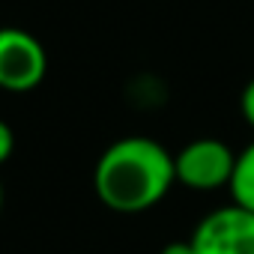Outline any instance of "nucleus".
Masks as SVG:
<instances>
[{"mask_svg":"<svg viewBox=\"0 0 254 254\" xmlns=\"http://www.w3.org/2000/svg\"><path fill=\"white\" fill-rule=\"evenodd\" d=\"M174 186V153L147 135L117 138L102 150L93 168V191L99 203L120 215L150 212Z\"/></svg>","mask_w":254,"mask_h":254,"instance_id":"nucleus-1","label":"nucleus"},{"mask_svg":"<svg viewBox=\"0 0 254 254\" xmlns=\"http://www.w3.org/2000/svg\"><path fill=\"white\" fill-rule=\"evenodd\" d=\"M233 165H236V153L221 138H194L180 153H174L177 186L200 194L227 189L233 177Z\"/></svg>","mask_w":254,"mask_h":254,"instance_id":"nucleus-2","label":"nucleus"},{"mask_svg":"<svg viewBox=\"0 0 254 254\" xmlns=\"http://www.w3.org/2000/svg\"><path fill=\"white\" fill-rule=\"evenodd\" d=\"M48 75L45 45L21 27H0V90L33 93Z\"/></svg>","mask_w":254,"mask_h":254,"instance_id":"nucleus-3","label":"nucleus"},{"mask_svg":"<svg viewBox=\"0 0 254 254\" xmlns=\"http://www.w3.org/2000/svg\"><path fill=\"white\" fill-rule=\"evenodd\" d=\"M194 254H254V212L230 203L206 212L191 230Z\"/></svg>","mask_w":254,"mask_h":254,"instance_id":"nucleus-4","label":"nucleus"},{"mask_svg":"<svg viewBox=\"0 0 254 254\" xmlns=\"http://www.w3.org/2000/svg\"><path fill=\"white\" fill-rule=\"evenodd\" d=\"M227 191H230V203L254 212V141L236 153V165H233Z\"/></svg>","mask_w":254,"mask_h":254,"instance_id":"nucleus-5","label":"nucleus"},{"mask_svg":"<svg viewBox=\"0 0 254 254\" xmlns=\"http://www.w3.org/2000/svg\"><path fill=\"white\" fill-rule=\"evenodd\" d=\"M239 114H242V120H245V126L254 132V78L242 87V93H239Z\"/></svg>","mask_w":254,"mask_h":254,"instance_id":"nucleus-6","label":"nucleus"},{"mask_svg":"<svg viewBox=\"0 0 254 254\" xmlns=\"http://www.w3.org/2000/svg\"><path fill=\"white\" fill-rule=\"evenodd\" d=\"M15 153V132L6 120H0V168H3Z\"/></svg>","mask_w":254,"mask_h":254,"instance_id":"nucleus-7","label":"nucleus"},{"mask_svg":"<svg viewBox=\"0 0 254 254\" xmlns=\"http://www.w3.org/2000/svg\"><path fill=\"white\" fill-rule=\"evenodd\" d=\"M159 254H194V248H191V239H174Z\"/></svg>","mask_w":254,"mask_h":254,"instance_id":"nucleus-8","label":"nucleus"},{"mask_svg":"<svg viewBox=\"0 0 254 254\" xmlns=\"http://www.w3.org/2000/svg\"><path fill=\"white\" fill-rule=\"evenodd\" d=\"M0 209H3V183H0Z\"/></svg>","mask_w":254,"mask_h":254,"instance_id":"nucleus-9","label":"nucleus"}]
</instances>
